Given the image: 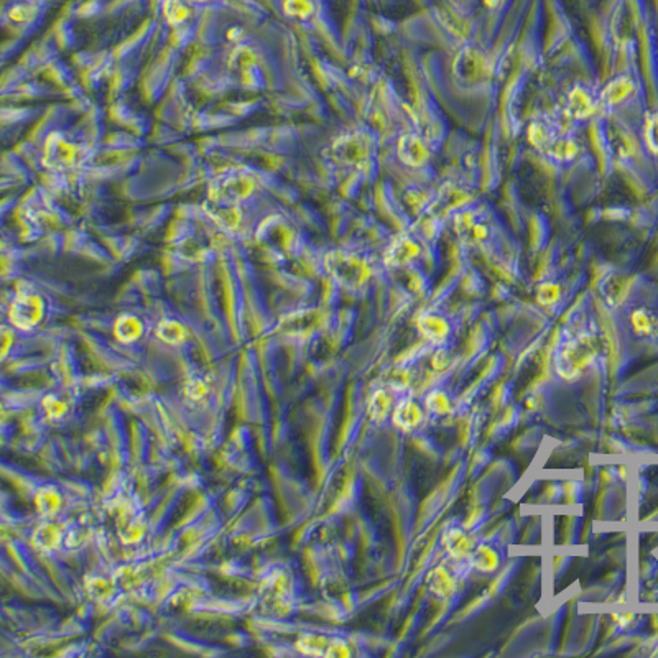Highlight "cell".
<instances>
[{
    "mask_svg": "<svg viewBox=\"0 0 658 658\" xmlns=\"http://www.w3.org/2000/svg\"><path fill=\"white\" fill-rule=\"evenodd\" d=\"M593 359V349L586 343L569 344L567 349L559 354L557 369L558 374L563 379H574L588 367V364Z\"/></svg>",
    "mask_w": 658,
    "mask_h": 658,
    "instance_id": "1",
    "label": "cell"
},
{
    "mask_svg": "<svg viewBox=\"0 0 658 658\" xmlns=\"http://www.w3.org/2000/svg\"><path fill=\"white\" fill-rule=\"evenodd\" d=\"M422 408L412 400H403L398 403V407L393 412V423L403 431H412L420 425L422 422Z\"/></svg>",
    "mask_w": 658,
    "mask_h": 658,
    "instance_id": "2",
    "label": "cell"
},
{
    "mask_svg": "<svg viewBox=\"0 0 658 658\" xmlns=\"http://www.w3.org/2000/svg\"><path fill=\"white\" fill-rule=\"evenodd\" d=\"M443 545H445L446 552L450 553L453 558H464L467 555H472L471 540L467 538L461 530H450V532L443 537Z\"/></svg>",
    "mask_w": 658,
    "mask_h": 658,
    "instance_id": "3",
    "label": "cell"
},
{
    "mask_svg": "<svg viewBox=\"0 0 658 658\" xmlns=\"http://www.w3.org/2000/svg\"><path fill=\"white\" fill-rule=\"evenodd\" d=\"M428 586H430L431 593L435 594L438 599H448L455 593V583L446 569L436 568L433 569L430 576H428Z\"/></svg>",
    "mask_w": 658,
    "mask_h": 658,
    "instance_id": "4",
    "label": "cell"
},
{
    "mask_svg": "<svg viewBox=\"0 0 658 658\" xmlns=\"http://www.w3.org/2000/svg\"><path fill=\"white\" fill-rule=\"evenodd\" d=\"M472 564H474L476 569H479L482 573H491L494 571L499 564V557L497 553L487 545H479L472 553Z\"/></svg>",
    "mask_w": 658,
    "mask_h": 658,
    "instance_id": "5",
    "label": "cell"
},
{
    "mask_svg": "<svg viewBox=\"0 0 658 658\" xmlns=\"http://www.w3.org/2000/svg\"><path fill=\"white\" fill-rule=\"evenodd\" d=\"M428 410L436 413V415H445L450 412V400L443 392H433L426 398Z\"/></svg>",
    "mask_w": 658,
    "mask_h": 658,
    "instance_id": "6",
    "label": "cell"
}]
</instances>
